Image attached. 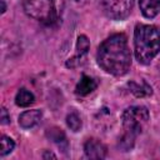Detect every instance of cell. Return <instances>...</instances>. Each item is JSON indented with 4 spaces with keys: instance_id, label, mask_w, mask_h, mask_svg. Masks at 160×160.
<instances>
[{
    "instance_id": "cell-1",
    "label": "cell",
    "mask_w": 160,
    "mask_h": 160,
    "mask_svg": "<svg viewBox=\"0 0 160 160\" xmlns=\"http://www.w3.org/2000/svg\"><path fill=\"white\" fill-rule=\"evenodd\" d=\"M96 60L99 66L114 76L125 75L131 66V54L124 34H114L101 42Z\"/></svg>"
},
{
    "instance_id": "cell-2",
    "label": "cell",
    "mask_w": 160,
    "mask_h": 160,
    "mask_svg": "<svg viewBox=\"0 0 160 160\" xmlns=\"http://www.w3.org/2000/svg\"><path fill=\"white\" fill-rule=\"evenodd\" d=\"M135 58L140 64H149L160 51V28L138 25L134 31Z\"/></svg>"
},
{
    "instance_id": "cell-3",
    "label": "cell",
    "mask_w": 160,
    "mask_h": 160,
    "mask_svg": "<svg viewBox=\"0 0 160 160\" xmlns=\"http://www.w3.org/2000/svg\"><path fill=\"white\" fill-rule=\"evenodd\" d=\"M22 9L28 16L45 25L56 24L59 20L56 0H22Z\"/></svg>"
},
{
    "instance_id": "cell-4",
    "label": "cell",
    "mask_w": 160,
    "mask_h": 160,
    "mask_svg": "<svg viewBox=\"0 0 160 160\" xmlns=\"http://www.w3.org/2000/svg\"><path fill=\"white\" fill-rule=\"evenodd\" d=\"M124 134L136 138L144 131L149 122V110L145 106H130L124 110L121 115Z\"/></svg>"
},
{
    "instance_id": "cell-5",
    "label": "cell",
    "mask_w": 160,
    "mask_h": 160,
    "mask_svg": "<svg viewBox=\"0 0 160 160\" xmlns=\"http://www.w3.org/2000/svg\"><path fill=\"white\" fill-rule=\"evenodd\" d=\"M100 10L111 20H124L132 10L134 0H98Z\"/></svg>"
},
{
    "instance_id": "cell-6",
    "label": "cell",
    "mask_w": 160,
    "mask_h": 160,
    "mask_svg": "<svg viewBox=\"0 0 160 160\" xmlns=\"http://www.w3.org/2000/svg\"><path fill=\"white\" fill-rule=\"evenodd\" d=\"M90 49V41L85 35H80L76 41V54L66 61L68 68H76L84 62V59Z\"/></svg>"
},
{
    "instance_id": "cell-7",
    "label": "cell",
    "mask_w": 160,
    "mask_h": 160,
    "mask_svg": "<svg viewBox=\"0 0 160 160\" xmlns=\"http://www.w3.org/2000/svg\"><path fill=\"white\" fill-rule=\"evenodd\" d=\"M84 151L86 158L89 159H104L106 158L108 149L106 146L98 139H88L84 145Z\"/></svg>"
},
{
    "instance_id": "cell-8",
    "label": "cell",
    "mask_w": 160,
    "mask_h": 160,
    "mask_svg": "<svg viewBox=\"0 0 160 160\" xmlns=\"http://www.w3.org/2000/svg\"><path fill=\"white\" fill-rule=\"evenodd\" d=\"M42 118V112L38 109L34 110H26L19 116V125L22 129H31L36 126Z\"/></svg>"
},
{
    "instance_id": "cell-9",
    "label": "cell",
    "mask_w": 160,
    "mask_h": 160,
    "mask_svg": "<svg viewBox=\"0 0 160 160\" xmlns=\"http://www.w3.org/2000/svg\"><path fill=\"white\" fill-rule=\"evenodd\" d=\"M96 86H98V84L92 78H90L88 75H82L80 81L76 84L75 94L79 96H86L88 94L92 92L96 89Z\"/></svg>"
},
{
    "instance_id": "cell-10",
    "label": "cell",
    "mask_w": 160,
    "mask_h": 160,
    "mask_svg": "<svg viewBox=\"0 0 160 160\" xmlns=\"http://www.w3.org/2000/svg\"><path fill=\"white\" fill-rule=\"evenodd\" d=\"M139 6L148 19H152L160 12V0H139Z\"/></svg>"
},
{
    "instance_id": "cell-11",
    "label": "cell",
    "mask_w": 160,
    "mask_h": 160,
    "mask_svg": "<svg viewBox=\"0 0 160 160\" xmlns=\"http://www.w3.org/2000/svg\"><path fill=\"white\" fill-rule=\"evenodd\" d=\"M46 136L52 141L55 142L64 152H66L68 150V140H66V136L64 134V131L59 128H49L46 130Z\"/></svg>"
},
{
    "instance_id": "cell-12",
    "label": "cell",
    "mask_w": 160,
    "mask_h": 160,
    "mask_svg": "<svg viewBox=\"0 0 160 160\" xmlns=\"http://www.w3.org/2000/svg\"><path fill=\"white\" fill-rule=\"evenodd\" d=\"M128 86H129L130 92H132L136 98H145V96L151 95V92H152L151 86L145 81H141V82L130 81V82H128Z\"/></svg>"
},
{
    "instance_id": "cell-13",
    "label": "cell",
    "mask_w": 160,
    "mask_h": 160,
    "mask_svg": "<svg viewBox=\"0 0 160 160\" xmlns=\"http://www.w3.org/2000/svg\"><path fill=\"white\" fill-rule=\"evenodd\" d=\"M35 100V96L31 91H29L28 89L25 88H21L16 96H15V102L18 106H21V108H26V106H30Z\"/></svg>"
},
{
    "instance_id": "cell-14",
    "label": "cell",
    "mask_w": 160,
    "mask_h": 160,
    "mask_svg": "<svg viewBox=\"0 0 160 160\" xmlns=\"http://www.w3.org/2000/svg\"><path fill=\"white\" fill-rule=\"evenodd\" d=\"M66 124H68V126L72 131H79L81 129V125H82L81 119H80V116H79V114L76 111H71L70 114H68V116H66Z\"/></svg>"
},
{
    "instance_id": "cell-15",
    "label": "cell",
    "mask_w": 160,
    "mask_h": 160,
    "mask_svg": "<svg viewBox=\"0 0 160 160\" xmlns=\"http://www.w3.org/2000/svg\"><path fill=\"white\" fill-rule=\"evenodd\" d=\"M15 148V142L12 139H10L9 136H5L2 135L1 136V150H0V155L1 156H5L6 154L11 152Z\"/></svg>"
},
{
    "instance_id": "cell-16",
    "label": "cell",
    "mask_w": 160,
    "mask_h": 160,
    "mask_svg": "<svg viewBox=\"0 0 160 160\" xmlns=\"http://www.w3.org/2000/svg\"><path fill=\"white\" fill-rule=\"evenodd\" d=\"M0 120H1V124H2V125L10 122V116L8 115V110H6L5 108L1 109V118H0Z\"/></svg>"
},
{
    "instance_id": "cell-17",
    "label": "cell",
    "mask_w": 160,
    "mask_h": 160,
    "mask_svg": "<svg viewBox=\"0 0 160 160\" xmlns=\"http://www.w3.org/2000/svg\"><path fill=\"white\" fill-rule=\"evenodd\" d=\"M42 158H44V159H50V158L56 159V155H54V154H52V152H50V151H45V152L42 154Z\"/></svg>"
},
{
    "instance_id": "cell-18",
    "label": "cell",
    "mask_w": 160,
    "mask_h": 160,
    "mask_svg": "<svg viewBox=\"0 0 160 160\" xmlns=\"http://www.w3.org/2000/svg\"><path fill=\"white\" fill-rule=\"evenodd\" d=\"M0 2H1V12H5V10H6V5H5V1H4V0H1Z\"/></svg>"
},
{
    "instance_id": "cell-19",
    "label": "cell",
    "mask_w": 160,
    "mask_h": 160,
    "mask_svg": "<svg viewBox=\"0 0 160 160\" xmlns=\"http://www.w3.org/2000/svg\"><path fill=\"white\" fill-rule=\"evenodd\" d=\"M75 1H76V2H80V4H82V2H85L86 0H75Z\"/></svg>"
}]
</instances>
